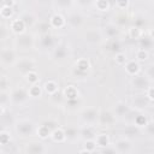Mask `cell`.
Returning a JSON list of instances; mask_svg holds the SVG:
<instances>
[{
  "label": "cell",
  "instance_id": "obj_1",
  "mask_svg": "<svg viewBox=\"0 0 154 154\" xmlns=\"http://www.w3.org/2000/svg\"><path fill=\"white\" fill-rule=\"evenodd\" d=\"M36 124L29 118H17L13 129L16 135L22 140H28L36 135Z\"/></svg>",
  "mask_w": 154,
  "mask_h": 154
},
{
  "label": "cell",
  "instance_id": "obj_2",
  "mask_svg": "<svg viewBox=\"0 0 154 154\" xmlns=\"http://www.w3.org/2000/svg\"><path fill=\"white\" fill-rule=\"evenodd\" d=\"M13 45L18 49V52H29L36 47V36L30 31H25L23 34L14 36Z\"/></svg>",
  "mask_w": 154,
  "mask_h": 154
},
{
  "label": "cell",
  "instance_id": "obj_3",
  "mask_svg": "<svg viewBox=\"0 0 154 154\" xmlns=\"http://www.w3.org/2000/svg\"><path fill=\"white\" fill-rule=\"evenodd\" d=\"M60 37L53 32H48L45 35H37L36 37V47L41 52H51L60 43Z\"/></svg>",
  "mask_w": 154,
  "mask_h": 154
},
{
  "label": "cell",
  "instance_id": "obj_4",
  "mask_svg": "<svg viewBox=\"0 0 154 154\" xmlns=\"http://www.w3.org/2000/svg\"><path fill=\"white\" fill-rule=\"evenodd\" d=\"M10 99H11V105L14 107H24L28 105L29 100L31 99L29 95L28 88L23 85H17L13 87L10 90Z\"/></svg>",
  "mask_w": 154,
  "mask_h": 154
},
{
  "label": "cell",
  "instance_id": "obj_5",
  "mask_svg": "<svg viewBox=\"0 0 154 154\" xmlns=\"http://www.w3.org/2000/svg\"><path fill=\"white\" fill-rule=\"evenodd\" d=\"M19 59L18 49L16 47H2L0 51V64L4 70L14 67Z\"/></svg>",
  "mask_w": 154,
  "mask_h": 154
},
{
  "label": "cell",
  "instance_id": "obj_6",
  "mask_svg": "<svg viewBox=\"0 0 154 154\" xmlns=\"http://www.w3.org/2000/svg\"><path fill=\"white\" fill-rule=\"evenodd\" d=\"M99 113H100V109L96 106H89L79 111L78 118L83 125H97Z\"/></svg>",
  "mask_w": 154,
  "mask_h": 154
},
{
  "label": "cell",
  "instance_id": "obj_7",
  "mask_svg": "<svg viewBox=\"0 0 154 154\" xmlns=\"http://www.w3.org/2000/svg\"><path fill=\"white\" fill-rule=\"evenodd\" d=\"M153 84L152 79L143 72H140L135 76H131L130 78V87L132 88V90L137 91V93H146V90Z\"/></svg>",
  "mask_w": 154,
  "mask_h": 154
},
{
  "label": "cell",
  "instance_id": "obj_8",
  "mask_svg": "<svg viewBox=\"0 0 154 154\" xmlns=\"http://www.w3.org/2000/svg\"><path fill=\"white\" fill-rule=\"evenodd\" d=\"M105 36L99 28H88L83 32V41L89 46H100L105 42Z\"/></svg>",
  "mask_w": 154,
  "mask_h": 154
},
{
  "label": "cell",
  "instance_id": "obj_9",
  "mask_svg": "<svg viewBox=\"0 0 154 154\" xmlns=\"http://www.w3.org/2000/svg\"><path fill=\"white\" fill-rule=\"evenodd\" d=\"M14 70L24 77L30 71L36 70V60L32 57H19L17 64L14 65Z\"/></svg>",
  "mask_w": 154,
  "mask_h": 154
},
{
  "label": "cell",
  "instance_id": "obj_10",
  "mask_svg": "<svg viewBox=\"0 0 154 154\" xmlns=\"http://www.w3.org/2000/svg\"><path fill=\"white\" fill-rule=\"evenodd\" d=\"M152 102L153 101L147 96L146 93H137L131 97L130 106L135 111H144L148 107H150Z\"/></svg>",
  "mask_w": 154,
  "mask_h": 154
},
{
  "label": "cell",
  "instance_id": "obj_11",
  "mask_svg": "<svg viewBox=\"0 0 154 154\" xmlns=\"http://www.w3.org/2000/svg\"><path fill=\"white\" fill-rule=\"evenodd\" d=\"M66 22H67V26L71 28L72 30L82 29L85 24V16L79 11H72L67 14Z\"/></svg>",
  "mask_w": 154,
  "mask_h": 154
},
{
  "label": "cell",
  "instance_id": "obj_12",
  "mask_svg": "<svg viewBox=\"0 0 154 154\" xmlns=\"http://www.w3.org/2000/svg\"><path fill=\"white\" fill-rule=\"evenodd\" d=\"M117 117L114 116L112 109H100L97 125L101 128H112L117 123Z\"/></svg>",
  "mask_w": 154,
  "mask_h": 154
},
{
  "label": "cell",
  "instance_id": "obj_13",
  "mask_svg": "<svg viewBox=\"0 0 154 154\" xmlns=\"http://www.w3.org/2000/svg\"><path fill=\"white\" fill-rule=\"evenodd\" d=\"M113 146H114L117 153H120V154H128V153H131L134 150L131 140L128 138V137H125V136L117 138L113 142Z\"/></svg>",
  "mask_w": 154,
  "mask_h": 154
},
{
  "label": "cell",
  "instance_id": "obj_14",
  "mask_svg": "<svg viewBox=\"0 0 154 154\" xmlns=\"http://www.w3.org/2000/svg\"><path fill=\"white\" fill-rule=\"evenodd\" d=\"M70 55V46L67 43L60 42L53 51H52V58L55 61H64Z\"/></svg>",
  "mask_w": 154,
  "mask_h": 154
},
{
  "label": "cell",
  "instance_id": "obj_15",
  "mask_svg": "<svg viewBox=\"0 0 154 154\" xmlns=\"http://www.w3.org/2000/svg\"><path fill=\"white\" fill-rule=\"evenodd\" d=\"M47 150L48 148L42 142H38V141H29L24 144V148H23V152L26 154H42V153H46Z\"/></svg>",
  "mask_w": 154,
  "mask_h": 154
},
{
  "label": "cell",
  "instance_id": "obj_16",
  "mask_svg": "<svg viewBox=\"0 0 154 154\" xmlns=\"http://www.w3.org/2000/svg\"><path fill=\"white\" fill-rule=\"evenodd\" d=\"M131 109L132 108H131L130 103H128L125 101H117L113 105V108H112V111H113L114 116L117 117V119H122V120L129 114V112Z\"/></svg>",
  "mask_w": 154,
  "mask_h": 154
},
{
  "label": "cell",
  "instance_id": "obj_17",
  "mask_svg": "<svg viewBox=\"0 0 154 154\" xmlns=\"http://www.w3.org/2000/svg\"><path fill=\"white\" fill-rule=\"evenodd\" d=\"M49 24L52 26V29H55V30H59V29H64L67 26V22H66V17L60 13V12H54L49 18Z\"/></svg>",
  "mask_w": 154,
  "mask_h": 154
},
{
  "label": "cell",
  "instance_id": "obj_18",
  "mask_svg": "<svg viewBox=\"0 0 154 154\" xmlns=\"http://www.w3.org/2000/svg\"><path fill=\"white\" fill-rule=\"evenodd\" d=\"M96 125H83L79 128V140H95L97 136Z\"/></svg>",
  "mask_w": 154,
  "mask_h": 154
},
{
  "label": "cell",
  "instance_id": "obj_19",
  "mask_svg": "<svg viewBox=\"0 0 154 154\" xmlns=\"http://www.w3.org/2000/svg\"><path fill=\"white\" fill-rule=\"evenodd\" d=\"M8 26H10L11 34H13L14 36H16V35H19V34H23V32H25V31H28L26 25H25L24 22L19 18V16L16 17V18H12V19L10 20Z\"/></svg>",
  "mask_w": 154,
  "mask_h": 154
},
{
  "label": "cell",
  "instance_id": "obj_20",
  "mask_svg": "<svg viewBox=\"0 0 154 154\" xmlns=\"http://www.w3.org/2000/svg\"><path fill=\"white\" fill-rule=\"evenodd\" d=\"M120 28H118L114 23L109 22L107 23L103 29H102V32H103V36L106 40H111V38H119L120 36Z\"/></svg>",
  "mask_w": 154,
  "mask_h": 154
},
{
  "label": "cell",
  "instance_id": "obj_21",
  "mask_svg": "<svg viewBox=\"0 0 154 154\" xmlns=\"http://www.w3.org/2000/svg\"><path fill=\"white\" fill-rule=\"evenodd\" d=\"M111 22L114 23L118 28L123 29V28H125V26L129 25V23H130V17L125 13V11H118L117 13L113 14Z\"/></svg>",
  "mask_w": 154,
  "mask_h": 154
},
{
  "label": "cell",
  "instance_id": "obj_22",
  "mask_svg": "<svg viewBox=\"0 0 154 154\" xmlns=\"http://www.w3.org/2000/svg\"><path fill=\"white\" fill-rule=\"evenodd\" d=\"M19 18L24 22V24L26 25L28 29H32V28H35L36 24H37V22H38L36 14H35L34 12H31V11H26V12L20 13V14H19Z\"/></svg>",
  "mask_w": 154,
  "mask_h": 154
},
{
  "label": "cell",
  "instance_id": "obj_23",
  "mask_svg": "<svg viewBox=\"0 0 154 154\" xmlns=\"http://www.w3.org/2000/svg\"><path fill=\"white\" fill-rule=\"evenodd\" d=\"M61 93L64 95V100H73V99H79L81 97L78 88L73 84H67L66 87H64Z\"/></svg>",
  "mask_w": 154,
  "mask_h": 154
},
{
  "label": "cell",
  "instance_id": "obj_24",
  "mask_svg": "<svg viewBox=\"0 0 154 154\" xmlns=\"http://www.w3.org/2000/svg\"><path fill=\"white\" fill-rule=\"evenodd\" d=\"M124 69H125V72L128 76H130V77L135 76L141 72V63H138L136 59L128 60V63L124 65Z\"/></svg>",
  "mask_w": 154,
  "mask_h": 154
},
{
  "label": "cell",
  "instance_id": "obj_25",
  "mask_svg": "<svg viewBox=\"0 0 154 154\" xmlns=\"http://www.w3.org/2000/svg\"><path fill=\"white\" fill-rule=\"evenodd\" d=\"M141 132H142V129L138 128V126H136L135 124H126L125 128L123 129V135H124L125 137L130 138V140L134 138V137L140 136Z\"/></svg>",
  "mask_w": 154,
  "mask_h": 154
},
{
  "label": "cell",
  "instance_id": "obj_26",
  "mask_svg": "<svg viewBox=\"0 0 154 154\" xmlns=\"http://www.w3.org/2000/svg\"><path fill=\"white\" fill-rule=\"evenodd\" d=\"M52 5L53 7L60 12V11H67L70 8L73 7L75 5V0H52Z\"/></svg>",
  "mask_w": 154,
  "mask_h": 154
},
{
  "label": "cell",
  "instance_id": "obj_27",
  "mask_svg": "<svg viewBox=\"0 0 154 154\" xmlns=\"http://www.w3.org/2000/svg\"><path fill=\"white\" fill-rule=\"evenodd\" d=\"M42 87H43L45 94H47L48 96H52L59 91V83L55 79H47Z\"/></svg>",
  "mask_w": 154,
  "mask_h": 154
},
{
  "label": "cell",
  "instance_id": "obj_28",
  "mask_svg": "<svg viewBox=\"0 0 154 154\" xmlns=\"http://www.w3.org/2000/svg\"><path fill=\"white\" fill-rule=\"evenodd\" d=\"M65 134H66V141L69 142H75L79 140V128L72 126V125H66L64 126Z\"/></svg>",
  "mask_w": 154,
  "mask_h": 154
},
{
  "label": "cell",
  "instance_id": "obj_29",
  "mask_svg": "<svg viewBox=\"0 0 154 154\" xmlns=\"http://www.w3.org/2000/svg\"><path fill=\"white\" fill-rule=\"evenodd\" d=\"M51 140L55 143H64L67 142L66 141V134L64 130V126H59L57 129H54L51 134Z\"/></svg>",
  "mask_w": 154,
  "mask_h": 154
},
{
  "label": "cell",
  "instance_id": "obj_30",
  "mask_svg": "<svg viewBox=\"0 0 154 154\" xmlns=\"http://www.w3.org/2000/svg\"><path fill=\"white\" fill-rule=\"evenodd\" d=\"M28 90H29V95H30L31 99H40L45 94L43 87L40 83H35V84L29 85L28 87Z\"/></svg>",
  "mask_w": 154,
  "mask_h": 154
},
{
  "label": "cell",
  "instance_id": "obj_31",
  "mask_svg": "<svg viewBox=\"0 0 154 154\" xmlns=\"http://www.w3.org/2000/svg\"><path fill=\"white\" fill-rule=\"evenodd\" d=\"M0 117H1L2 128H5V129H7L8 126H13L14 123H16V120H17V118H16L10 111H6L5 113L0 114Z\"/></svg>",
  "mask_w": 154,
  "mask_h": 154
},
{
  "label": "cell",
  "instance_id": "obj_32",
  "mask_svg": "<svg viewBox=\"0 0 154 154\" xmlns=\"http://www.w3.org/2000/svg\"><path fill=\"white\" fill-rule=\"evenodd\" d=\"M107 41V47L106 49L111 53H118V52H122L123 48H122V42L119 38H111V40H106Z\"/></svg>",
  "mask_w": 154,
  "mask_h": 154
},
{
  "label": "cell",
  "instance_id": "obj_33",
  "mask_svg": "<svg viewBox=\"0 0 154 154\" xmlns=\"http://www.w3.org/2000/svg\"><path fill=\"white\" fill-rule=\"evenodd\" d=\"M75 67H77L78 70L81 71H84V72H89L90 69H91V64H90V60L85 57H82V58H78L76 61H75Z\"/></svg>",
  "mask_w": 154,
  "mask_h": 154
},
{
  "label": "cell",
  "instance_id": "obj_34",
  "mask_svg": "<svg viewBox=\"0 0 154 154\" xmlns=\"http://www.w3.org/2000/svg\"><path fill=\"white\" fill-rule=\"evenodd\" d=\"M35 29H36V34L37 35H45V34L51 32L52 26L49 24V20L47 19V20H38L36 26H35Z\"/></svg>",
  "mask_w": 154,
  "mask_h": 154
},
{
  "label": "cell",
  "instance_id": "obj_35",
  "mask_svg": "<svg viewBox=\"0 0 154 154\" xmlns=\"http://www.w3.org/2000/svg\"><path fill=\"white\" fill-rule=\"evenodd\" d=\"M51 134H52V130L45 125V124H40L37 128H36V136L40 138V140H47V138H51Z\"/></svg>",
  "mask_w": 154,
  "mask_h": 154
},
{
  "label": "cell",
  "instance_id": "obj_36",
  "mask_svg": "<svg viewBox=\"0 0 154 154\" xmlns=\"http://www.w3.org/2000/svg\"><path fill=\"white\" fill-rule=\"evenodd\" d=\"M95 141H96L97 148H100V149H102V148H105V147H107V146L111 144V138H109V136H108L106 132H100V134H97Z\"/></svg>",
  "mask_w": 154,
  "mask_h": 154
},
{
  "label": "cell",
  "instance_id": "obj_37",
  "mask_svg": "<svg viewBox=\"0 0 154 154\" xmlns=\"http://www.w3.org/2000/svg\"><path fill=\"white\" fill-rule=\"evenodd\" d=\"M148 122H149L148 117H147L146 114H143L142 111H138V112L136 113V116H135V119H134V123H132V124H135L136 126H138V128H141V129L143 130L144 126L148 124Z\"/></svg>",
  "mask_w": 154,
  "mask_h": 154
},
{
  "label": "cell",
  "instance_id": "obj_38",
  "mask_svg": "<svg viewBox=\"0 0 154 154\" xmlns=\"http://www.w3.org/2000/svg\"><path fill=\"white\" fill-rule=\"evenodd\" d=\"M128 36L129 38L131 40H135V41H138L142 36H143V30L135 26V25H130L128 28Z\"/></svg>",
  "mask_w": 154,
  "mask_h": 154
},
{
  "label": "cell",
  "instance_id": "obj_39",
  "mask_svg": "<svg viewBox=\"0 0 154 154\" xmlns=\"http://www.w3.org/2000/svg\"><path fill=\"white\" fill-rule=\"evenodd\" d=\"M137 42H138V47L140 48H143V49H147V51L152 49V47L154 46V40L150 38L148 35H144V34Z\"/></svg>",
  "mask_w": 154,
  "mask_h": 154
},
{
  "label": "cell",
  "instance_id": "obj_40",
  "mask_svg": "<svg viewBox=\"0 0 154 154\" xmlns=\"http://www.w3.org/2000/svg\"><path fill=\"white\" fill-rule=\"evenodd\" d=\"M94 6H95V8L99 12L105 13V12H108L111 10V6L112 5H111V1L109 0H95Z\"/></svg>",
  "mask_w": 154,
  "mask_h": 154
},
{
  "label": "cell",
  "instance_id": "obj_41",
  "mask_svg": "<svg viewBox=\"0 0 154 154\" xmlns=\"http://www.w3.org/2000/svg\"><path fill=\"white\" fill-rule=\"evenodd\" d=\"M16 7H10V6H5V5H1V8H0V16L2 19H12L13 16H14V10Z\"/></svg>",
  "mask_w": 154,
  "mask_h": 154
},
{
  "label": "cell",
  "instance_id": "obj_42",
  "mask_svg": "<svg viewBox=\"0 0 154 154\" xmlns=\"http://www.w3.org/2000/svg\"><path fill=\"white\" fill-rule=\"evenodd\" d=\"M24 81L28 83V85H31V84H35V83H38L40 82V75L36 70H32L30 71L29 73H26L24 77Z\"/></svg>",
  "mask_w": 154,
  "mask_h": 154
},
{
  "label": "cell",
  "instance_id": "obj_43",
  "mask_svg": "<svg viewBox=\"0 0 154 154\" xmlns=\"http://www.w3.org/2000/svg\"><path fill=\"white\" fill-rule=\"evenodd\" d=\"M11 142H12L11 132L7 129L2 128L1 131H0V147H5V146H7Z\"/></svg>",
  "mask_w": 154,
  "mask_h": 154
},
{
  "label": "cell",
  "instance_id": "obj_44",
  "mask_svg": "<svg viewBox=\"0 0 154 154\" xmlns=\"http://www.w3.org/2000/svg\"><path fill=\"white\" fill-rule=\"evenodd\" d=\"M97 149V144L95 140H87L84 141L83 148L79 150L81 153H94Z\"/></svg>",
  "mask_w": 154,
  "mask_h": 154
},
{
  "label": "cell",
  "instance_id": "obj_45",
  "mask_svg": "<svg viewBox=\"0 0 154 154\" xmlns=\"http://www.w3.org/2000/svg\"><path fill=\"white\" fill-rule=\"evenodd\" d=\"M81 97L79 99H73V100H65L64 101V106H65V108L67 109V111H71V112H75V111H77V108L81 106Z\"/></svg>",
  "mask_w": 154,
  "mask_h": 154
},
{
  "label": "cell",
  "instance_id": "obj_46",
  "mask_svg": "<svg viewBox=\"0 0 154 154\" xmlns=\"http://www.w3.org/2000/svg\"><path fill=\"white\" fill-rule=\"evenodd\" d=\"M149 58V52L147 49H143V48H140L135 52V59L138 61V63H144L147 61Z\"/></svg>",
  "mask_w": 154,
  "mask_h": 154
},
{
  "label": "cell",
  "instance_id": "obj_47",
  "mask_svg": "<svg viewBox=\"0 0 154 154\" xmlns=\"http://www.w3.org/2000/svg\"><path fill=\"white\" fill-rule=\"evenodd\" d=\"M114 61H116L117 65H119V66H124V65L128 63V55H126V53L123 52V51L116 53V54H114Z\"/></svg>",
  "mask_w": 154,
  "mask_h": 154
},
{
  "label": "cell",
  "instance_id": "obj_48",
  "mask_svg": "<svg viewBox=\"0 0 154 154\" xmlns=\"http://www.w3.org/2000/svg\"><path fill=\"white\" fill-rule=\"evenodd\" d=\"M10 87H11V81H10V78L6 76V75H1V77H0V91H10L11 89H10Z\"/></svg>",
  "mask_w": 154,
  "mask_h": 154
},
{
  "label": "cell",
  "instance_id": "obj_49",
  "mask_svg": "<svg viewBox=\"0 0 154 154\" xmlns=\"http://www.w3.org/2000/svg\"><path fill=\"white\" fill-rule=\"evenodd\" d=\"M10 32H11V30H10V26L8 25H5L4 23L0 25V41L1 42H5L8 37H10Z\"/></svg>",
  "mask_w": 154,
  "mask_h": 154
},
{
  "label": "cell",
  "instance_id": "obj_50",
  "mask_svg": "<svg viewBox=\"0 0 154 154\" xmlns=\"http://www.w3.org/2000/svg\"><path fill=\"white\" fill-rule=\"evenodd\" d=\"M143 132L146 134V136H148L150 138H154V119H149L148 124L143 129Z\"/></svg>",
  "mask_w": 154,
  "mask_h": 154
},
{
  "label": "cell",
  "instance_id": "obj_51",
  "mask_svg": "<svg viewBox=\"0 0 154 154\" xmlns=\"http://www.w3.org/2000/svg\"><path fill=\"white\" fill-rule=\"evenodd\" d=\"M114 6L119 11H126L130 6V0H114Z\"/></svg>",
  "mask_w": 154,
  "mask_h": 154
},
{
  "label": "cell",
  "instance_id": "obj_52",
  "mask_svg": "<svg viewBox=\"0 0 154 154\" xmlns=\"http://www.w3.org/2000/svg\"><path fill=\"white\" fill-rule=\"evenodd\" d=\"M88 73L89 72H84V71H81V70H78L77 67H72V70H71V75L75 77V78H77V79H85L87 78V76H88Z\"/></svg>",
  "mask_w": 154,
  "mask_h": 154
},
{
  "label": "cell",
  "instance_id": "obj_53",
  "mask_svg": "<svg viewBox=\"0 0 154 154\" xmlns=\"http://www.w3.org/2000/svg\"><path fill=\"white\" fill-rule=\"evenodd\" d=\"M146 24H147V20H146V18L143 16H136L134 18V24L132 25H135V26H137L140 29H143L146 26Z\"/></svg>",
  "mask_w": 154,
  "mask_h": 154
},
{
  "label": "cell",
  "instance_id": "obj_54",
  "mask_svg": "<svg viewBox=\"0 0 154 154\" xmlns=\"http://www.w3.org/2000/svg\"><path fill=\"white\" fill-rule=\"evenodd\" d=\"M42 124L47 125L52 131H53L54 129H57V128H59V126H60L59 122H58L57 119H54V118H48V119H46L45 122H42Z\"/></svg>",
  "mask_w": 154,
  "mask_h": 154
},
{
  "label": "cell",
  "instance_id": "obj_55",
  "mask_svg": "<svg viewBox=\"0 0 154 154\" xmlns=\"http://www.w3.org/2000/svg\"><path fill=\"white\" fill-rule=\"evenodd\" d=\"M144 73L152 79V82H154V63H153V64H149V65L146 67Z\"/></svg>",
  "mask_w": 154,
  "mask_h": 154
},
{
  "label": "cell",
  "instance_id": "obj_56",
  "mask_svg": "<svg viewBox=\"0 0 154 154\" xmlns=\"http://www.w3.org/2000/svg\"><path fill=\"white\" fill-rule=\"evenodd\" d=\"M95 2V0H75V4L79 7H88L90 5H93Z\"/></svg>",
  "mask_w": 154,
  "mask_h": 154
},
{
  "label": "cell",
  "instance_id": "obj_57",
  "mask_svg": "<svg viewBox=\"0 0 154 154\" xmlns=\"http://www.w3.org/2000/svg\"><path fill=\"white\" fill-rule=\"evenodd\" d=\"M102 153H112V154H116L117 153V150H116V148H114V146L111 143L109 146H107V147H105V148H102V149H100Z\"/></svg>",
  "mask_w": 154,
  "mask_h": 154
},
{
  "label": "cell",
  "instance_id": "obj_58",
  "mask_svg": "<svg viewBox=\"0 0 154 154\" xmlns=\"http://www.w3.org/2000/svg\"><path fill=\"white\" fill-rule=\"evenodd\" d=\"M146 94H147V96H148V97L154 102V85H153V84H152V85L146 90Z\"/></svg>",
  "mask_w": 154,
  "mask_h": 154
},
{
  "label": "cell",
  "instance_id": "obj_59",
  "mask_svg": "<svg viewBox=\"0 0 154 154\" xmlns=\"http://www.w3.org/2000/svg\"><path fill=\"white\" fill-rule=\"evenodd\" d=\"M1 5L10 6V7H16V0H1Z\"/></svg>",
  "mask_w": 154,
  "mask_h": 154
},
{
  "label": "cell",
  "instance_id": "obj_60",
  "mask_svg": "<svg viewBox=\"0 0 154 154\" xmlns=\"http://www.w3.org/2000/svg\"><path fill=\"white\" fill-rule=\"evenodd\" d=\"M147 35H148V36H149L150 38H153V40H154V28H150V29L148 30Z\"/></svg>",
  "mask_w": 154,
  "mask_h": 154
},
{
  "label": "cell",
  "instance_id": "obj_61",
  "mask_svg": "<svg viewBox=\"0 0 154 154\" xmlns=\"http://www.w3.org/2000/svg\"><path fill=\"white\" fill-rule=\"evenodd\" d=\"M153 1H154V0H153Z\"/></svg>",
  "mask_w": 154,
  "mask_h": 154
}]
</instances>
